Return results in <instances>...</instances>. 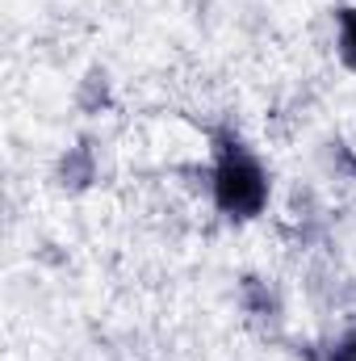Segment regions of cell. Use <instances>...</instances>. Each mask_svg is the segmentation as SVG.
Masks as SVG:
<instances>
[{
	"label": "cell",
	"mask_w": 356,
	"mask_h": 361,
	"mask_svg": "<svg viewBox=\"0 0 356 361\" xmlns=\"http://www.w3.org/2000/svg\"><path fill=\"white\" fill-rule=\"evenodd\" d=\"M340 51H344L348 63H356V8L340 21Z\"/></svg>",
	"instance_id": "7a4b0ae2"
},
{
	"label": "cell",
	"mask_w": 356,
	"mask_h": 361,
	"mask_svg": "<svg viewBox=\"0 0 356 361\" xmlns=\"http://www.w3.org/2000/svg\"><path fill=\"white\" fill-rule=\"evenodd\" d=\"M210 193H214V202H218L227 214H256L268 202V180L248 156H227V160L214 169Z\"/></svg>",
	"instance_id": "6da1fadb"
}]
</instances>
